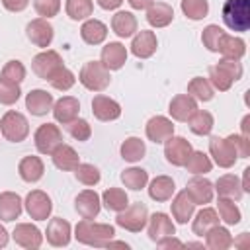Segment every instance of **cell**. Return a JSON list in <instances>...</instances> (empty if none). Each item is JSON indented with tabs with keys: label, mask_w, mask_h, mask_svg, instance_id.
<instances>
[{
	"label": "cell",
	"mask_w": 250,
	"mask_h": 250,
	"mask_svg": "<svg viewBox=\"0 0 250 250\" xmlns=\"http://www.w3.org/2000/svg\"><path fill=\"white\" fill-rule=\"evenodd\" d=\"M197 100H193L189 94H178L168 104V113L174 121L188 123V119L197 111Z\"/></svg>",
	"instance_id": "21"
},
{
	"label": "cell",
	"mask_w": 250,
	"mask_h": 250,
	"mask_svg": "<svg viewBox=\"0 0 250 250\" xmlns=\"http://www.w3.org/2000/svg\"><path fill=\"white\" fill-rule=\"evenodd\" d=\"M18 174H20V178H21L23 182L35 184V182H39V180L43 178V174H45V164H43V160H41L39 156H33V154L23 156V158L20 160V164H18Z\"/></svg>",
	"instance_id": "31"
},
{
	"label": "cell",
	"mask_w": 250,
	"mask_h": 250,
	"mask_svg": "<svg viewBox=\"0 0 250 250\" xmlns=\"http://www.w3.org/2000/svg\"><path fill=\"white\" fill-rule=\"evenodd\" d=\"M223 57L227 59H236L240 61L244 55H246V43L244 39L240 37H234V35H229V33H223L221 41H219V51Z\"/></svg>",
	"instance_id": "34"
},
{
	"label": "cell",
	"mask_w": 250,
	"mask_h": 250,
	"mask_svg": "<svg viewBox=\"0 0 250 250\" xmlns=\"http://www.w3.org/2000/svg\"><path fill=\"white\" fill-rule=\"evenodd\" d=\"M21 96V88L16 82L0 78V104L2 105H14Z\"/></svg>",
	"instance_id": "49"
},
{
	"label": "cell",
	"mask_w": 250,
	"mask_h": 250,
	"mask_svg": "<svg viewBox=\"0 0 250 250\" xmlns=\"http://www.w3.org/2000/svg\"><path fill=\"white\" fill-rule=\"evenodd\" d=\"M186 193L189 195V199L195 203V205H207L213 201V195H215V189H213V184L203 178V176H193L191 180H188L186 184Z\"/></svg>",
	"instance_id": "19"
},
{
	"label": "cell",
	"mask_w": 250,
	"mask_h": 250,
	"mask_svg": "<svg viewBox=\"0 0 250 250\" xmlns=\"http://www.w3.org/2000/svg\"><path fill=\"white\" fill-rule=\"evenodd\" d=\"M12 238L18 246H21L25 250H37L43 244L41 230L31 223H18L16 229L12 230Z\"/></svg>",
	"instance_id": "14"
},
{
	"label": "cell",
	"mask_w": 250,
	"mask_h": 250,
	"mask_svg": "<svg viewBox=\"0 0 250 250\" xmlns=\"http://www.w3.org/2000/svg\"><path fill=\"white\" fill-rule=\"evenodd\" d=\"M248 240H250V234H248V232H242L238 240H234V238H232V244H234V246H240V248H244V246H248V244H250Z\"/></svg>",
	"instance_id": "60"
},
{
	"label": "cell",
	"mask_w": 250,
	"mask_h": 250,
	"mask_svg": "<svg viewBox=\"0 0 250 250\" xmlns=\"http://www.w3.org/2000/svg\"><path fill=\"white\" fill-rule=\"evenodd\" d=\"M213 189L217 191L219 197L232 199V201H240L242 195H244L242 184H240L238 176H234V174H223V176H219V180L213 184Z\"/></svg>",
	"instance_id": "24"
},
{
	"label": "cell",
	"mask_w": 250,
	"mask_h": 250,
	"mask_svg": "<svg viewBox=\"0 0 250 250\" xmlns=\"http://www.w3.org/2000/svg\"><path fill=\"white\" fill-rule=\"evenodd\" d=\"M96 4H98L102 10L111 12V10H117V8L123 4V0H96Z\"/></svg>",
	"instance_id": "57"
},
{
	"label": "cell",
	"mask_w": 250,
	"mask_h": 250,
	"mask_svg": "<svg viewBox=\"0 0 250 250\" xmlns=\"http://www.w3.org/2000/svg\"><path fill=\"white\" fill-rule=\"evenodd\" d=\"M51 111H53L55 121L66 127L68 123H72L78 117V113H80V102L74 96H62V98H59L53 104V109Z\"/></svg>",
	"instance_id": "22"
},
{
	"label": "cell",
	"mask_w": 250,
	"mask_h": 250,
	"mask_svg": "<svg viewBox=\"0 0 250 250\" xmlns=\"http://www.w3.org/2000/svg\"><path fill=\"white\" fill-rule=\"evenodd\" d=\"M223 33H225L223 27H219L217 23H209L207 27H203V31H201V43H203V47L207 51H211V53H217L219 51V41H221Z\"/></svg>",
	"instance_id": "47"
},
{
	"label": "cell",
	"mask_w": 250,
	"mask_h": 250,
	"mask_svg": "<svg viewBox=\"0 0 250 250\" xmlns=\"http://www.w3.org/2000/svg\"><path fill=\"white\" fill-rule=\"evenodd\" d=\"M180 8H182V14L191 21H199V20L207 18V14H209L207 0H182Z\"/></svg>",
	"instance_id": "45"
},
{
	"label": "cell",
	"mask_w": 250,
	"mask_h": 250,
	"mask_svg": "<svg viewBox=\"0 0 250 250\" xmlns=\"http://www.w3.org/2000/svg\"><path fill=\"white\" fill-rule=\"evenodd\" d=\"M146 221H148V209L141 201L129 203L115 217V225L125 229V230H129V232H141L146 227Z\"/></svg>",
	"instance_id": "5"
},
{
	"label": "cell",
	"mask_w": 250,
	"mask_h": 250,
	"mask_svg": "<svg viewBox=\"0 0 250 250\" xmlns=\"http://www.w3.org/2000/svg\"><path fill=\"white\" fill-rule=\"evenodd\" d=\"M127 47L119 41H109L102 47V55H100V61L102 64L111 72V70H119L123 68V64L127 62Z\"/></svg>",
	"instance_id": "17"
},
{
	"label": "cell",
	"mask_w": 250,
	"mask_h": 250,
	"mask_svg": "<svg viewBox=\"0 0 250 250\" xmlns=\"http://www.w3.org/2000/svg\"><path fill=\"white\" fill-rule=\"evenodd\" d=\"M219 225V215L213 207H201L195 215H193V221H191V230L193 234L197 236H203L211 227Z\"/></svg>",
	"instance_id": "35"
},
{
	"label": "cell",
	"mask_w": 250,
	"mask_h": 250,
	"mask_svg": "<svg viewBox=\"0 0 250 250\" xmlns=\"http://www.w3.org/2000/svg\"><path fill=\"white\" fill-rule=\"evenodd\" d=\"M80 37L86 45H102L107 37V25L96 18H88L80 25Z\"/></svg>",
	"instance_id": "30"
},
{
	"label": "cell",
	"mask_w": 250,
	"mask_h": 250,
	"mask_svg": "<svg viewBox=\"0 0 250 250\" xmlns=\"http://www.w3.org/2000/svg\"><path fill=\"white\" fill-rule=\"evenodd\" d=\"M146 230H148V238H150L152 242H158V240H162V238H166V236L176 234V225H174V221L170 219V215L158 211V213L148 215Z\"/></svg>",
	"instance_id": "15"
},
{
	"label": "cell",
	"mask_w": 250,
	"mask_h": 250,
	"mask_svg": "<svg viewBox=\"0 0 250 250\" xmlns=\"http://www.w3.org/2000/svg\"><path fill=\"white\" fill-rule=\"evenodd\" d=\"M145 135L150 143L154 145H164V141H168L174 135V123L170 117L166 115H154L146 121L145 125Z\"/></svg>",
	"instance_id": "11"
},
{
	"label": "cell",
	"mask_w": 250,
	"mask_h": 250,
	"mask_svg": "<svg viewBox=\"0 0 250 250\" xmlns=\"http://www.w3.org/2000/svg\"><path fill=\"white\" fill-rule=\"evenodd\" d=\"M8 240H10V234H8V230L0 225V248H6V246H8Z\"/></svg>",
	"instance_id": "62"
},
{
	"label": "cell",
	"mask_w": 250,
	"mask_h": 250,
	"mask_svg": "<svg viewBox=\"0 0 250 250\" xmlns=\"http://www.w3.org/2000/svg\"><path fill=\"white\" fill-rule=\"evenodd\" d=\"M217 215L219 219L225 223V225H238L240 219H242V213L238 209V205L232 201V199H225V197H219V203H217Z\"/></svg>",
	"instance_id": "43"
},
{
	"label": "cell",
	"mask_w": 250,
	"mask_h": 250,
	"mask_svg": "<svg viewBox=\"0 0 250 250\" xmlns=\"http://www.w3.org/2000/svg\"><path fill=\"white\" fill-rule=\"evenodd\" d=\"M66 129H68L70 137L80 141V143H84V141H88L92 137V125L86 119H82V117H76L72 123L66 125Z\"/></svg>",
	"instance_id": "51"
},
{
	"label": "cell",
	"mask_w": 250,
	"mask_h": 250,
	"mask_svg": "<svg viewBox=\"0 0 250 250\" xmlns=\"http://www.w3.org/2000/svg\"><path fill=\"white\" fill-rule=\"evenodd\" d=\"M74 82H76V76H74V72H72L70 68H66V66H62V68L49 80V84H51L55 90H59V92H68V90L74 86Z\"/></svg>",
	"instance_id": "50"
},
{
	"label": "cell",
	"mask_w": 250,
	"mask_h": 250,
	"mask_svg": "<svg viewBox=\"0 0 250 250\" xmlns=\"http://www.w3.org/2000/svg\"><path fill=\"white\" fill-rule=\"evenodd\" d=\"M146 21L150 27H166L174 21V8L166 2H152L146 8Z\"/></svg>",
	"instance_id": "32"
},
{
	"label": "cell",
	"mask_w": 250,
	"mask_h": 250,
	"mask_svg": "<svg viewBox=\"0 0 250 250\" xmlns=\"http://www.w3.org/2000/svg\"><path fill=\"white\" fill-rule=\"evenodd\" d=\"M33 143H35V148L41 154H51L62 143V131L55 123H43L35 129Z\"/></svg>",
	"instance_id": "8"
},
{
	"label": "cell",
	"mask_w": 250,
	"mask_h": 250,
	"mask_svg": "<svg viewBox=\"0 0 250 250\" xmlns=\"http://www.w3.org/2000/svg\"><path fill=\"white\" fill-rule=\"evenodd\" d=\"M0 133L10 143H21L29 135V121L23 113L16 109H8L0 117Z\"/></svg>",
	"instance_id": "4"
},
{
	"label": "cell",
	"mask_w": 250,
	"mask_h": 250,
	"mask_svg": "<svg viewBox=\"0 0 250 250\" xmlns=\"http://www.w3.org/2000/svg\"><path fill=\"white\" fill-rule=\"evenodd\" d=\"M156 246H158V248H172V246H184V242L172 234V236H166V238L158 240V242H156Z\"/></svg>",
	"instance_id": "56"
},
{
	"label": "cell",
	"mask_w": 250,
	"mask_h": 250,
	"mask_svg": "<svg viewBox=\"0 0 250 250\" xmlns=\"http://www.w3.org/2000/svg\"><path fill=\"white\" fill-rule=\"evenodd\" d=\"M191 150H193L191 143L186 137L172 135L168 141H164V156H166V162L172 166H184Z\"/></svg>",
	"instance_id": "12"
},
{
	"label": "cell",
	"mask_w": 250,
	"mask_h": 250,
	"mask_svg": "<svg viewBox=\"0 0 250 250\" xmlns=\"http://www.w3.org/2000/svg\"><path fill=\"white\" fill-rule=\"evenodd\" d=\"M139 23H137V18L133 16V12H127V10H119L111 16V29L117 37L121 39H127V37H133L139 29Z\"/></svg>",
	"instance_id": "28"
},
{
	"label": "cell",
	"mask_w": 250,
	"mask_h": 250,
	"mask_svg": "<svg viewBox=\"0 0 250 250\" xmlns=\"http://www.w3.org/2000/svg\"><path fill=\"white\" fill-rule=\"evenodd\" d=\"M64 66L62 62V57L53 51V49H43L41 53H37L33 59H31V70L41 78V80H51L61 68Z\"/></svg>",
	"instance_id": "6"
},
{
	"label": "cell",
	"mask_w": 250,
	"mask_h": 250,
	"mask_svg": "<svg viewBox=\"0 0 250 250\" xmlns=\"http://www.w3.org/2000/svg\"><path fill=\"white\" fill-rule=\"evenodd\" d=\"M203 236H205V246L209 250H227L232 246V234L229 232L227 227L215 225Z\"/></svg>",
	"instance_id": "33"
},
{
	"label": "cell",
	"mask_w": 250,
	"mask_h": 250,
	"mask_svg": "<svg viewBox=\"0 0 250 250\" xmlns=\"http://www.w3.org/2000/svg\"><path fill=\"white\" fill-rule=\"evenodd\" d=\"M225 139L230 143V146L234 148L238 158H248L250 156V137H244L240 133H232V135H229Z\"/></svg>",
	"instance_id": "53"
},
{
	"label": "cell",
	"mask_w": 250,
	"mask_h": 250,
	"mask_svg": "<svg viewBox=\"0 0 250 250\" xmlns=\"http://www.w3.org/2000/svg\"><path fill=\"white\" fill-rule=\"evenodd\" d=\"M188 125H189V131L193 135H199V137H205V135H211L213 127H215V119H213V113L207 111V109H197L189 119H188Z\"/></svg>",
	"instance_id": "37"
},
{
	"label": "cell",
	"mask_w": 250,
	"mask_h": 250,
	"mask_svg": "<svg viewBox=\"0 0 250 250\" xmlns=\"http://www.w3.org/2000/svg\"><path fill=\"white\" fill-rule=\"evenodd\" d=\"M74 209L82 219H96L102 211V199L96 189H82L74 197Z\"/></svg>",
	"instance_id": "16"
},
{
	"label": "cell",
	"mask_w": 250,
	"mask_h": 250,
	"mask_svg": "<svg viewBox=\"0 0 250 250\" xmlns=\"http://www.w3.org/2000/svg\"><path fill=\"white\" fill-rule=\"evenodd\" d=\"M78 82L90 90V92H104L109 82H111V74L109 70L102 64V61H88L82 64L80 72H78Z\"/></svg>",
	"instance_id": "3"
},
{
	"label": "cell",
	"mask_w": 250,
	"mask_h": 250,
	"mask_svg": "<svg viewBox=\"0 0 250 250\" xmlns=\"http://www.w3.org/2000/svg\"><path fill=\"white\" fill-rule=\"evenodd\" d=\"M188 94H189L193 100H197V102H211V100L215 98L213 86H211L209 80L203 78V76H195V78L189 80V84H188Z\"/></svg>",
	"instance_id": "42"
},
{
	"label": "cell",
	"mask_w": 250,
	"mask_h": 250,
	"mask_svg": "<svg viewBox=\"0 0 250 250\" xmlns=\"http://www.w3.org/2000/svg\"><path fill=\"white\" fill-rule=\"evenodd\" d=\"M53 104L55 100L47 90L35 88V90H29V94H25V109L35 117L47 115L53 109Z\"/></svg>",
	"instance_id": "23"
},
{
	"label": "cell",
	"mask_w": 250,
	"mask_h": 250,
	"mask_svg": "<svg viewBox=\"0 0 250 250\" xmlns=\"http://www.w3.org/2000/svg\"><path fill=\"white\" fill-rule=\"evenodd\" d=\"M23 209L33 221H47L53 211V201L43 189H31L23 199Z\"/></svg>",
	"instance_id": "7"
},
{
	"label": "cell",
	"mask_w": 250,
	"mask_h": 250,
	"mask_svg": "<svg viewBox=\"0 0 250 250\" xmlns=\"http://www.w3.org/2000/svg\"><path fill=\"white\" fill-rule=\"evenodd\" d=\"M170 211H172V217L178 225H188V221L193 217L195 213V203L189 199V195L186 193V189L178 191L170 203Z\"/></svg>",
	"instance_id": "25"
},
{
	"label": "cell",
	"mask_w": 250,
	"mask_h": 250,
	"mask_svg": "<svg viewBox=\"0 0 250 250\" xmlns=\"http://www.w3.org/2000/svg\"><path fill=\"white\" fill-rule=\"evenodd\" d=\"M2 6L8 10V12H23L27 6H29V0H2Z\"/></svg>",
	"instance_id": "55"
},
{
	"label": "cell",
	"mask_w": 250,
	"mask_h": 250,
	"mask_svg": "<svg viewBox=\"0 0 250 250\" xmlns=\"http://www.w3.org/2000/svg\"><path fill=\"white\" fill-rule=\"evenodd\" d=\"M209 154L213 156V162L219 168H232L238 160L234 148L225 137H211L209 139Z\"/></svg>",
	"instance_id": "10"
},
{
	"label": "cell",
	"mask_w": 250,
	"mask_h": 250,
	"mask_svg": "<svg viewBox=\"0 0 250 250\" xmlns=\"http://www.w3.org/2000/svg\"><path fill=\"white\" fill-rule=\"evenodd\" d=\"M219 66H223L229 74H230V78L236 82V80H240L242 78V72H244V68H242V64H240V61H236V59H227V57H223L219 62H217Z\"/></svg>",
	"instance_id": "54"
},
{
	"label": "cell",
	"mask_w": 250,
	"mask_h": 250,
	"mask_svg": "<svg viewBox=\"0 0 250 250\" xmlns=\"http://www.w3.org/2000/svg\"><path fill=\"white\" fill-rule=\"evenodd\" d=\"M248 176H250V168H244V172H242V180H240V184H242V189H244V193H248V191H250Z\"/></svg>",
	"instance_id": "61"
},
{
	"label": "cell",
	"mask_w": 250,
	"mask_h": 250,
	"mask_svg": "<svg viewBox=\"0 0 250 250\" xmlns=\"http://www.w3.org/2000/svg\"><path fill=\"white\" fill-rule=\"evenodd\" d=\"M33 8L39 18H55L61 12V0H33Z\"/></svg>",
	"instance_id": "52"
},
{
	"label": "cell",
	"mask_w": 250,
	"mask_h": 250,
	"mask_svg": "<svg viewBox=\"0 0 250 250\" xmlns=\"http://www.w3.org/2000/svg\"><path fill=\"white\" fill-rule=\"evenodd\" d=\"M223 21L230 31L244 33L250 29V0H225L221 10Z\"/></svg>",
	"instance_id": "2"
},
{
	"label": "cell",
	"mask_w": 250,
	"mask_h": 250,
	"mask_svg": "<svg viewBox=\"0 0 250 250\" xmlns=\"http://www.w3.org/2000/svg\"><path fill=\"white\" fill-rule=\"evenodd\" d=\"M0 78L10 80V82H16V84H21V82L25 80V66H23V62L18 61V59L8 61V62L2 66Z\"/></svg>",
	"instance_id": "48"
},
{
	"label": "cell",
	"mask_w": 250,
	"mask_h": 250,
	"mask_svg": "<svg viewBox=\"0 0 250 250\" xmlns=\"http://www.w3.org/2000/svg\"><path fill=\"white\" fill-rule=\"evenodd\" d=\"M209 84L213 86V90H219V92H227V90H230V86L234 84V80L230 78V74L223 68V66H219V64H213L211 68H209Z\"/></svg>",
	"instance_id": "46"
},
{
	"label": "cell",
	"mask_w": 250,
	"mask_h": 250,
	"mask_svg": "<svg viewBox=\"0 0 250 250\" xmlns=\"http://www.w3.org/2000/svg\"><path fill=\"white\" fill-rule=\"evenodd\" d=\"M115 236V227L109 223H96L94 219H82L74 227V238L80 244L104 248L107 240Z\"/></svg>",
	"instance_id": "1"
},
{
	"label": "cell",
	"mask_w": 250,
	"mask_h": 250,
	"mask_svg": "<svg viewBox=\"0 0 250 250\" xmlns=\"http://www.w3.org/2000/svg\"><path fill=\"white\" fill-rule=\"evenodd\" d=\"M100 199H102V205L107 211H113V213H119V211H123L129 205V195L121 188H107L100 195Z\"/></svg>",
	"instance_id": "38"
},
{
	"label": "cell",
	"mask_w": 250,
	"mask_h": 250,
	"mask_svg": "<svg viewBox=\"0 0 250 250\" xmlns=\"http://www.w3.org/2000/svg\"><path fill=\"white\" fill-rule=\"evenodd\" d=\"M51 160H53L55 168H59V170H62V172H72V170L80 164L78 152H76L70 145H66V143H61V145L51 152Z\"/></svg>",
	"instance_id": "29"
},
{
	"label": "cell",
	"mask_w": 250,
	"mask_h": 250,
	"mask_svg": "<svg viewBox=\"0 0 250 250\" xmlns=\"http://www.w3.org/2000/svg\"><path fill=\"white\" fill-rule=\"evenodd\" d=\"M45 238L55 248L68 246L70 244V238H72V227H70V223L66 219H62V217H53L47 223Z\"/></svg>",
	"instance_id": "13"
},
{
	"label": "cell",
	"mask_w": 250,
	"mask_h": 250,
	"mask_svg": "<svg viewBox=\"0 0 250 250\" xmlns=\"http://www.w3.org/2000/svg\"><path fill=\"white\" fill-rule=\"evenodd\" d=\"M121 184H123L127 189L141 191V189L146 188V184H148V172H146L145 168L131 166V168H127V170L121 172Z\"/></svg>",
	"instance_id": "40"
},
{
	"label": "cell",
	"mask_w": 250,
	"mask_h": 250,
	"mask_svg": "<svg viewBox=\"0 0 250 250\" xmlns=\"http://www.w3.org/2000/svg\"><path fill=\"white\" fill-rule=\"evenodd\" d=\"M64 12L72 21H84L94 14V0H66Z\"/></svg>",
	"instance_id": "41"
},
{
	"label": "cell",
	"mask_w": 250,
	"mask_h": 250,
	"mask_svg": "<svg viewBox=\"0 0 250 250\" xmlns=\"http://www.w3.org/2000/svg\"><path fill=\"white\" fill-rule=\"evenodd\" d=\"M148 197L152 201H158V203H164V201H170L172 195L176 193V184L170 176H156L148 182Z\"/></svg>",
	"instance_id": "27"
},
{
	"label": "cell",
	"mask_w": 250,
	"mask_h": 250,
	"mask_svg": "<svg viewBox=\"0 0 250 250\" xmlns=\"http://www.w3.org/2000/svg\"><path fill=\"white\" fill-rule=\"evenodd\" d=\"M25 35H27V39H29L35 47L47 49V47H51V43H53L55 27L51 25L49 20H45V18H35V20H31V21L25 25Z\"/></svg>",
	"instance_id": "9"
},
{
	"label": "cell",
	"mask_w": 250,
	"mask_h": 250,
	"mask_svg": "<svg viewBox=\"0 0 250 250\" xmlns=\"http://www.w3.org/2000/svg\"><path fill=\"white\" fill-rule=\"evenodd\" d=\"M119 154L125 162H139L146 154V145L139 137H127L119 146Z\"/></svg>",
	"instance_id": "36"
},
{
	"label": "cell",
	"mask_w": 250,
	"mask_h": 250,
	"mask_svg": "<svg viewBox=\"0 0 250 250\" xmlns=\"http://www.w3.org/2000/svg\"><path fill=\"white\" fill-rule=\"evenodd\" d=\"M184 166L193 176H205V174H209L213 170V162L203 150H191Z\"/></svg>",
	"instance_id": "39"
},
{
	"label": "cell",
	"mask_w": 250,
	"mask_h": 250,
	"mask_svg": "<svg viewBox=\"0 0 250 250\" xmlns=\"http://www.w3.org/2000/svg\"><path fill=\"white\" fill-rule=\"evenodd\" d=\"M133 10H146L154 0H127Z\"/></svg>",
	"instance_id": "58"
},
{
	"label": "cell",
	"mask_w": 250,
	"mask_h": 250,
	"mask_svg": "<svg viewBox=\"0 0 250 250\" xmlns=\"http://www.w3.org/2000/svg\"><path fill=\"white\" fill-rule=\"evenodd\" d=\"M240 135L244 137H250V113H246L240 121Z\"/></svg>",
	"instance_id": "59"
},
{
	"label": "cell",
	"mask_w": 250,
	"mask_h": 250,
	"mask_svg": "<svg viewBox=\"0 0 250 250\" xmlns=\"http://www.w3.org/2000/svg\"><path fill=\"white\" fill-rule=\"evenodd\" d=\"M158 49V39H156V33L150 31V29H141L133 35V41H131V53L137 57V59H150Z\"/></svg>",
	"instance_id": "20"
},
{
	"label": "cell",
	"mask_w": 250,
	"mask_h": 250,
	"mask_svg": "<svg viewBox=\"0 0 250 250\" xmlns=\"http://www.w3.org/2000/svg\"><path fill=\"white\" fill-rule=\"evenodd\" d=\"M23 211V199L16 191H2L0 193V221L12 223L20 219Z\"/></svg>",
	"instance_id": "26"
},
{
	"label": "cell",
	"mask_w": 250,
	"mask_h": 250,
	"mask_svg": "<svg viewBox=\"0 0 250 250\" xmlns=\"http://www.w3.org/2000/svg\"><path fill=\"white\" fill-rule=\"evenodd\" d=\"M92 113L98 121H115L121 115V105L105 94H96L92 98Z\"/></svg>",
	"instance_id": "18"
},
{
	"label": "cell",
	"mask_w": 250,
	"mask_h": 250,
	"mask_svg": "<svg viewBox=\"0 0 250 250\" xmlns=\"http://www.w3.org/2000/svg\"><path fill=\"white\" fill-rule=\"evenodd\" d=\"M72 172H74V178H76L82 186H86V188L98 186L100 180H102V174H100L98 166H94V164H90V162H80Z\"/></svg>",
	"instance_id": "44"
}]
</instances>
